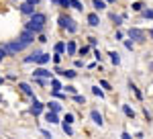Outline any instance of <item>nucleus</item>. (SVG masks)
Returning <instances> with one entry per match:
<instances>
[{
    "label": "nucleus",
    "instance_id": "1",
    "mask_svg": "<svg viewBox=\"0 0 153 139\" xmlns=\"http://www.w3.org/2000/svg\"><path fill=\"white\" fill-rule=\"evenodd\" d=\"M43 23H45V14L37 12V14H33V19H31V23L27 25V29H31V31L39 33V31H43Z\"/></svg>",
    "mask_w": 153,
    "mask_h": 139
},
{
    "label": "nucleus",
    "instance_id": "2",
    "mask_svg": "<svg viewBox=\"0 0 153 139\" xmlns=\"http://www.w3.org/2000/svg\"><path fill=\"white\" fill-rule=\"evenodd\" d=\"M25 45H27L25 41H14V43H8L4 49H6V53H19V51H21Z\"/></svg>",
    "mask_w": 153,
    "mask_h": 139
},
{
    "label": "nucleus",
    "instance_id": "3",
    "mask_svg": "<svg viewBox=\"0 0 153 139\" xmlns=\"http://www.w3.org/2000/svg\"><path fill=\"white\" fill-rule=\"evenodd\" d=\"M59 23H61V27H65V29H70L71 33L76 31V25H74V21H71V19H65V16H61V19H59Z\"/></svg>",
    "mask_w": 153,
    "mask_h": 139
},
{
    "label": "nucleus",
    "instance_id": "4",
    "mask_svg": "<svg viewBox=\"0 0 153 139\" xmlns=\"http://www.w3.org/2000/svg\"><path fill=\"white\" fill-rule=\"evenodd\" d=\"M21 10H23L25 14H35V8H33V4H31V2H25L23 6H21Z\"/></svg>",
    "mask_w": 153,
    "mask_h": 139
},
{
    "label": "nucleus",
    "instance_id": "5",
    "mask_svg": "<svg viewBox=\"0 0 153 139\" xmlns=\"http://www.w3.org/2000/svg\"><path fill=\"white\" fill-rule=\"evenodd\" d=\"M90 117H92V121H94L96 125H102V115H100L98 111H92V113H90Z\"/></svg>",
    "mask_w": 153,
    "mask_h": 139
},
{
    "label": "nucleus",
    "instance_id": "6",
    "mask_svg": "<svg viewBox=\"0 0 153 139\" xmlns=\"http://www.w3.org/2000/svg\"><path fill=\"white\" fill-rule=\"evenodd\" d=\"M41 111H43V104L35 100V102H33V106H31V113H33V115H39Z\"/></svg>",
    "mask_w": 153,
    "mask_h": 139
},
{
    "label": "nucleus",
    "instance_id": "7",
    "mask_svg": "<svg viewBox=\"0 0 153 139\" xmlns=\"http://www.w3.org/2000/svg\"><path fill=\"white\" fill-rule=\"evenodd\" d=\"M35 76H39V78H51V72H47V70H43V68H39L35 72Z\"/></svg>",
    "mask_w": 153,
    "mask_h": 139
},
{
    "label": "nucleus",
    "instance_id": "8",
    "mask_svg": "<svg viewBox=\"0 0 153 139\" xmlns=\"http://www.w3.org/2000/svg\"><path fill=\"white\" fill-rule=\"evenodd\" d=\"M129 35L133 37V39H141V37H143V33L139 31V29H131V31H129Z\"/></svg>",
    "mask_w": 153,
    "mask_h": 139
},
{
    "label": "nucleus",
    "instance_id": "9",
    "mask_svg": "<svg viewBox=\"0 0 153 139\" xmlns=\"http://www.w3.org/2000/svg\"><path fill=\"white\" fill-rule=\"evenodd\" d=\"M45 119H47L49 123H57V115H55V111H51V113H47V117H45Z\"/></svg>",
    "mask_w": 153,
    "mask_h": 139
},
{
    "label": "nucleus",
    "instance_id": "10",
    "mask_svg": "<svg viewBox=\"0 0 153 139\" xmlns=\"http://www.w3.org/2000/svg\"><path fill=\"white\" fill-rule=\"evenodd\" d=\"M88 23L92 25V27H96L100 21H98V16H96V14H88Z\"/></svg>",
    "mask_w": 153,
    "mask_h": 139
},
{
    "label": "nucleus",
    "instance_id": "11",
    "mask_svg": "<svg viewBox=\"0 0 153 139\" xmlns=\"http://www.w3.org/2000/svg\"><path fill=\"white\" fill-rule=\"evenodd\" d=\"M37 61H39V64H47V61H49V55H45V53H39Z\"/></svg>",
    "mask_w": 153,
    "mask_h": 139
},
{
    "label": "nucleus",
    "instance_id": "12",
    "mask_svg": "<svg viewBox=\"0 0 153 139\" xmlns=\"http://www.w3.org/2000/svg\"><path fill=\"white\" fill-rule=\"evenodd\" d=\"M21 88H23L25 94H33V90H31V86H29V84H21Z\"/></svg>",
    "mask_w": 153,
    "mask_h": 139
},
{
    "label": "nucleus",
    "instance_id": "13",
    "mask_svg": "<svg viewBox=\"0 0 153 139\" xmlns=\"http://www.w3.org/2000/svg\"><path fill=\"white\" fill-rule=\"evenodd\" d=\"M94 8H96V10H102V8H104V2H100V0H94Z\"/></svg>",
    "mask_w": 153,
    "mask_h": 139
},
{
    "label": "nucleus",
    "instance_id": "14",
    "mask_svg": "<svg viewBox=\"0 0 153 139\" xmlns=\"http://www.w3.org/2000/svg\"><path fill=\"white\" fill-rule=\"evenodd\" d=\"M61 76H68V78H74L76 76V72H71V70H68V72H59Z\"/></svg>",
    "mask_w": 153,
    "mask_h": 139
},
{
    "label": "nucleus",
    "instance_id": "15",
    "mask_svg": "<svg viewBox=\"0 0 153 139\" xmlns=\"http://www.w3.org/2000/svg\"><path fill=\"white\" fill-rule=\"evenodd\" d=\"M47 106H49V108H51V111H55V113H57V111H59V104H57V102H49Z\"/></svg>",
    "mask_w": 153,
    "mask_h": 139
},
{
    "label": "nucleus",
    "instance_id": "16",
    "mask_svg": "<svg viewBox=\"0 0 153 139\" xmlns=\"http://www.w3.org/2000/svg\"><path fill=\"white\" fill-rule=\"evenodd\" d=\"M110 59H112V64H118V61H120L118 53H110Z\"/></svg>",
    "mask_w": 153,
    "mask_h": 139
},
{
    "label": "nucleus",
    "instance_id": "17",
    "mask_svg": "<svg viewBox=\"0 0 153 139\" xmlns=\"http://www.w3.org/2000/svg\"><path fill=\"white\" fill-rule=\"evenodd\" d=\"M70 6H71V8H82V6H80V2H78V0H70Z\"/></svg>",
    "mask_w": 153,
    "mask_h": 139
},
{
    "label": "nucleus",
    "instance_id": "18",
    "mask_svg": "<svg viewBox=\"0 0 153 139\" xmlns=\"http://www.w3.org/2000/svg\"><path fill=\"white\" fill-rule=\"evenodd\" d=\"M51 86H53V90H55V92H57L59 88H61V84H59L57 80H53V82H51Z\"/></svg>",
    "mask_w": 153,
    "mask_h": 139
},
{
    "label": "nucleus",
    "instance_id": "19",
    "mask_svg": "<svg viewBox=\"0 0 153 139\" xmlns=\"http://www.w3.org/2000/svg\"><path fill=\"white\" fill-rule=\"evenodd\" d=\"M63 131H65L68 135H71V127H70V123H63Z\"/></svg>",
    "mask_w": 153,
    "mask_h": 139
},
{
    "label": "nucleus",
    "instance_id": "20",
    "mask_svg": "<svg viewBox=\"0 0 153 139\" xmlns=\"http://www.w3.org/2000/svg\"><path fill=\"white\" fill-rule=\"evenodd\" d=\"M68 51L70 53H76V43H68Z\"/></svg>",
    "mask_w": 153,
    "mask_h": 139
},
{
    "label": "nucleus",
    "instance_id": "21",
    "mask_svg": "<svg viewBox=\"0 0 153 139\" xmlns=\"http://www.w3.org/2000/svg\"><path fill=\"white\" fill-rule=\"evenodd\" d=\"M63 49H65V45H63V43H57V45H55V51H57V53H61Z\"/></svg>",
    "mask_w": 153,
    "mask_h": 139
},
{
    "label": "nucleus",
    "instance_id": "22",
    "mask_svg": "<svg viewBox=\"0 0 153 139\" xmlns=\"http://www.w3.org/2000/svg\"><path fill=\"white\" fill-rule=\"evenodd\" d=\"M133 8H135V10H141L143 4H141V2H135V4H133Z\"/></svg>",
    "mask_w": 153,
    "mask_h": 139
},
{
    "label": "nucleus",
    "instance_id": "23",
    "mask_svg": "<svg viewBox=\"0 0 153 139\" xmlns=\"http://www.w3.org/2000/svg\"><path fill=\"white\" fill-rule=\"evenodd\" d=\"M143 14H145L147 19H153V10H145V12H143Z\"/></svg>",
    "mask_w": 153,
    "mask_h": 139
},
{
    "label": "nucleus",
    "instance_id": "24",
    "mask_svg": "<svg viewBox=\"0 0 153 139\" xmlns=\"http://www.w3.org/2000/svg\"><path fill=\"white\" fill-rule=\"evenodd\" d=\"M74 121V115H65V123H71Z\"/></svg>",
    "mask_w": 153,
    "mask_h": 139
},
{
    "label": "nucleus",
    "instance_id": "25",
    "mask_svg": "<svg viewBox=\"0 0 153 139\" xmlns=\"http://www.w3.org/2000/svg\"><path fill=\"white\" fill-rule=\"evenodd\" d=\"M6 55V49H0V61H2V58Z\"/></svg>",
    "mask_w": 153,
    "mask_h": 139
},
{
    "label": "nucleus",
    "instance_id": "26",
    "mask_svg": "<svg viewBox=\"0 0 153 139\" xmlns=\"http://www.w3.org/2000/svg\"><path fill=\"white\" fill-rule=\"evenodd\" d=\"M27 2H31V4H37V2H39V0H27Z\"/></svg>",
    "mask_w": 153,
    "mask_h": 139
},
{
    "label": "nucleus",
    "instance_id": "27",
    "mask_svg": "<svg viewBox=\"0 0 153 139\" xmlns=\"http://www.w3.org/2000/svg\"><path fill=\"white\" fill-rule=\"evenodd\" d=\"M151 37H153V31H151Z\"/></svg>",
    "mask_w": 153,
    "mask_h": 139
}]
</instances>
